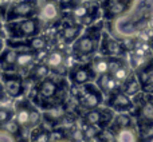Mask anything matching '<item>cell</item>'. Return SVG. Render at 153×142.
<instances>
[{"label":"cell","mask_w":153,"mask_h":142,"mask_svg":"<svg viewBox=\"0 0 153 142\" xmlns=\"http://www.w3.org/2000/svg\"><path fill=\"white\" fill-rule=\"evenodd\" d=\"M81 31H82L81 26H78V24H69V26H66L62 30V38L67 43H74L81 36Z\"/></svg>","instance_id":"obj_25"},{"label":"cell","mask_w":153,"mask_h":142,"mask_svg":"<svg viewBox=\"0 0 153 142\" xmlns=\"http://www.w3.org/2000/svg\"><path fill=\"white\" fill-rule=\"evenodd\" d=\"M27 46H28V48L31 51L38 53V51H42V50L46 48V46H47V40H46V38L38 35V36H34V38H31V39H28Z\"/></svg>","instance_id":"obj_28"},{"label":"cell","mask_w":153,"mask_h":142,"mask_svg":"<svg viewBox=\"0 0 153 142\" xmlns=\"http://www.w3.org/2000/svg\"><path fill=\"white\" fill-rule=\"evenodd\" d=\"M35 53L31 50L28 51H22L18 55V61H16L15 69L22 70V71H31L32 67L35 66Z\"/></svg>","instance_id":"obj_16"},{"label":"cell","mask_w":153,"mask_h":142,"mask_svg":"<svg viewBox=\"0 0 153 142\" xmlns=\"http://www.w3.org/2000/svg\"><path fill=\"white\" fill-rule=\"evenodd\" d=\"M137 78L141 82L144 91L153 92V63H149L146 66L141 67L137 74Z\"/></svg>","instance_id":"obj_15"},{"label":"cell","mask_w":153,"mask_h":142,"mask_svg":"<svg viewBox=\"0 0 153 142\" xmlns=\"http://www.w3.org/2000/svg\"><path fill=\"white\" fill-rule=\"evenodd\" d=\"M100 42H101V30L90 28L73 43V53L78 58L93 55L98 50Z\"/></svg>","instance_id":"obj_3"},{"label":"cell","mask_w":153,"mask_h":142,"mask_svg":"<svg viewBox=\"0 0 153 142\" xmlns=\"http://www.w3.org/2000/svg\"><path fill=\"white\" fill-rule=\"evenodd\" d=\"M109 56L105 55H100L93 58L91 63H90V67H91L93 72L95 74V76H101L105 75V74H109Z\"/></svg>","instance_id":"obj_18"},{"label":"cell","mask_w":153,"mask_h":142,"mask_svg":"<svg viewBox=\"0 0 153 142\" xmlns=\"http://www.w3.org/2000/svg\"><path fill=\"white\" fill-rule=\"evenodd\" d=\"M3 89L10 98H19L24 92V82L19 74H7L4 71L1 75Z\"/></svg>","instance_id":"obj_6"},{"label":"cell","mask_w":153,"mask_h":142,"mask_svg":"<svg viewBox=\"0 0 153 142\" xmlns=\"http://www.w3.org/2000/svg\"><path fill=\"white\" fill-rule=\"evenodd\" d=\"M138 118L148 125L153 124V101L145 99L138 106Z\"/></svg>","instance_id":"obj_20"},{"label":"cell","mask_w":153,"mask_h":142,"mask_svg":"<svg viewBox=\"0 0 153 142\" xmlns=\"http://www.w3.org/2000/svg\"><path fill=\"white\" fill-rule=\"evenodd\" d=\"M31 142H51V133L45 127H35L31 133Z\"/></svg>","instance_id":"obj_27"},{"label":"cell","mask_w":153,"mask_h":142,"mask_svg":"<svg viewBox=\"0 0 153 142\" xmlns=\"http://www.w3.org/2000/svg\"><path fill=\"white\" fill-rule=\"evenodd\" d=\"M36 11V3L34 0H23L16 3L8 11V21H15L16 19H30Z\"/></svg>","instance_id":"obj_8"},{"label":"cell","mask_w":153,"mask_h":142,"mask_svg":"<svg viewBox=\"0 0 153 142\" xmlns=\"http://www.w3.org/2000/svg\"><path fill=\"white\" fill-rule=\"evenodd\" d=\"M50 71H51V69L46 63H36L32 67V70L30 71V78L36 82H42L48 78Z\"/></svg>","instance_id":"obj_24"},{"label":"cell","mask_w":153,"mask_h":142,"mask_svg":"<svg viewBox=\"0 0 153 142\" xmlns=\"http://www.w3.org/2000/svg\"><path fill=\"white\" fill-rule=\"evenodd\" d=\"M97 86L100 87V90L103 94H113V92L118 91V87L121 84L110 75V74H105V75H101L97 78Z\"/></svg>","instance_id":"obj_14"},{"label":"cell","mask_w":153,"mask_h":142,"mask_svg":"<svg viewBox=\"0 0 153 142\" xmlns=\"http://www.w3.org/2000/svg\"><path fill=\"white\" fill-rule=\"evenodd\" d=\"M153 19V0H134L132 7L114 20L113 32L116 36L129 39L143 34Z\"/></svg>","instance_id":"obj_1"},{"label":"cell","mask_w":153,"mask_h":142,"mask_svg":"<svg viewBox=\"0 0 153 142\" xmlns=\"http://www.w3.org/2000/svg\"><path fill=\"white\" fill-rule=\"evenodd\" d=\"M132 126V121H130V117L126 115V114H118V115L114 117L113 122H111L110 127L109 129L111 130V132H118V130L124 129V127H129Z\"/></svg>","instance_id":"obj_26"},{"label":"cell","mask_w":153,"mask_h":142,"mask_svg":"<svg viewBox=\"0 0 153 142\" xmlns=\"http://www.w3.org/2000/svg\"><path fill=\"white\" fill-rule=\"evenodd\" d=\"M74 95L79 106L87 110L97 109L103 102V92L94 83H87L83 86H74Z\"/></svg>","instance_id":"obj_2"},{"label":"cell","mask_w":153,"mask_h":142,"mask_svg":"<svg viewBox=\"0 0 153 142\" xmlns=\"http://www.w3.org/2000/svg\"><path fill=\"white\" fill-rule=\"evenodd\" d=\"M66 51L61 50V48H54L53 51H50L46 58L45 63L50 67L51 70H59L62 67H65L66 63Z\"/></svg>","instance_id":"obj_13"},{"label":"cell","mask_w":153,"mask_h":142,"mask_svg":"<svg viewBox=\"0 0 153 142\" xmlns=\"http://www.w3.org/2000/svg\"><path fill=\"white\" fill-rule=\"evenodd\" d=\"M35 111L34 106L30 105L28 101H22L16 105L15 119L22 126V129H31V119Z\"/></svg>","instance_id":"obj_10"},{"label":"cell","mask_w":153,"mask_h":142,"mask_svg":"<svg viewBox=\"0 0 153 142\" xmlns=\"http://www.w3.org/2000/svg\"><path fill=\"white\" fill-rule=\"evenodd\" d=\"M36 94L42 101H45V102H53L56 106L58 103L54 102V98H56L59 94V84L50 78L45 79L42 82H38Z\"/></svg>","instance_id":"obj_9"},{"label":"cell","mask_w":153,"mask_h":142,"mask_svg":"<svg viewBox=\"0 0 153 142\" xmlns=\"http://www.w3.org/2000/svg\"><path fill=\"white\" fill-rule=\"evenodd\" d=\"M59 142H69V141H67V140H65V141H59Z\"/></svg>","instance_id":"obj_34"},{"label":"cell","mask_w":153,"mask_h":142,"mask_svg":"<svg viewBox=\"0 0 153 142\" xmlns=\"http://www.w3.org/2000/svg\"><path fill=\"white\" fill-rule=\"evenodd\" d=\"M141 89H143V86H141V82L138 81V78L134 75H130V78L125 83H122L121 91H124L129 97H134V95H137L140 92Z\"/></svg>","instance_id":"obj_22"},{"label":"cell","mask_w":153,"mask_h":142,"mask_svg":"<svg viewBox=\"0 0 153 142\" xmlns=\"http://www.w3.org/2000/svg\"><path fill=\"white\" fill-rule=\"evenodd\" d=\"M12 118H15V114H13L12 109H8V107L0 109V121H1V125H4L5 122H8Z\"/></svg>","instance_id":"obj_30"},{"label":"cell","mask_w":153,"mask_h":142,"mask_svg":"<svg viewBox=\"0 0 153 142\" xmlns=\"http://www.w3.org/2000/svg\"><path fill=\"white\" fill-rule=\"evenodd\" d=\"M0 142H16V141H15L13 135L8 134L7 132L1 130V132H0Z\"/></svg>","instance_id":"obj_32"},{"label":"cell","mask_w":153,"mask_h":142,"mask_svg":"<svg viewBox=\"0 0 153 142\" xmlns=\"http://www.w3.org/2000/svg\"><path fill=\"white\" fill-rule=\"evenodd\" d=\"M116 140L117 142H140L138 141V134L133 126L124 127V129L116 132Z\"/></svg>","instance_id":"obj_23"},{"label":"cell","mask_w":153,"mask_h":142,"mask_svg":"<svg viewBox=\"0 0 153 142\" xmlns=\"http://www.w3.org/2000/svg\"><path fill=\"white\" fill-rule=\"evenodd\" d=\"M73 15H74V18L79 19L81 21H83L85 19L87 18V15H89V11H87V8L83 7V5H78V7L74 8V11H73Z\"/></svg>","instance_id":"obj_31"},{"label":"cell","mask_w":153,"mask_h":142,"mask_svg":"<svg viewBox=\"0 0 153 142\" xmlns=\"http://www.w3.org/2000/svg\"><path fill=\"white\" fill-rule=\"evenodd\" d=\"M108 105H109V107L113 109V110L121 111L122 113V111L130 110V109L134 106V103H133V99L129 97V95H126L124 91L118 90V91H116V92L109 95Z\"/></svg>","instance_id":"obj_12"},{"label":"cell","mask_w":153,"mask_h":142,"mask_svg":"<svg viewBox=\"0 0 153 142\" xmlns=\"http://www.w3.org/2000/svg\"><path fill=\"white\" fill-rule=\"evenodd\" d=\"M109 74L118 82L120 84L125 83L130 78L129 67L121 58H109Z\"/></svg>","instance_id":"obj_11"},{"label":"cell","mask_w":153,"mask_h":142,"mask_svg":"<svg viewBox=\"0 0 153 142\" xmlns=\"http://www.w3.org/2000/svg\"><path fill=\"white\" fill-rule=\"evenodd\" d=\"M20 129H22V126L18 124V121H16L15 118L10 119V121H8V122H5V124L1 126V130H4V132H7L8 134L13 135V137L19 134V132H20Z\"/></svg>","instance_id":"obj_29"},{"label":"cell","mask_w":153,"mask_h":142,"mask_svg":"<svg viewBox=\"0 0 153 142\" xmlns=\"http://www.w3.org/2000/svg\"><path fill=\"white\" fill-rule=\"evenodd\" d=\"M148 28H152V30H153V19H152L151 21H149V26H148Z\"/></svg>","instance_id":"obj_33"},{"label":"cell","mask_w":153,"mask_h":142,"mask_svg":"<svg viewBox=\"0 0 153 142\" xmlns=\"http://www.w3.org/2000/svg\"><path fill=\"white\" fill-rule=\"evenodd\" d=\"M58 16H59V8L56 5V3L54 1H47L39 11V18L42 21L51 23V21L56 20Z\"/></svg>","instance_id":"obj_17"},{"label":"cell","mask_w":153,"mask_h":142,"mask_svg":"<svg viewBox=\"0 0 153 142\" xmlns=\"http://www.w3.org/2000/svg\"><path fill=\"white\" fill-rule=\"evenodd\" d=\"M106 15H109L110 18H120L121 15H124L126 12V4L122 0H109L108 7H106Z\"/></svg>","instance_id":"obj_21"},{"label":"cell","mask_w":153,"mask_h":142,"mask_svg":"<svg viewBox=\"0 0 153 142\" xmlns=\"http://www.w3.org/2000/svg\"><path fill=\"white\" fill-rule=\"evenodd\" d=\"M69 78L74 86H83L93 83V79L97 76L93 72L90 64H74L69 71Z\"/></svg>","instance_id":"obj_7"},{"label":"cell","mask_w":153,"mask_h":142,"mask_svg":"<svg viewBox=\"0 0 153 142\" xmlns=\"http://www.w3.org/2000/svg\"><path fill=\"white\" fill-rule=\"evenodd\" d=\"M18 55L19 53L13 48H4L1 51V64H3V70H12L16 66V61H18Z\"/></svg>","instance_id":"obj_19"},{"label":"cell","mask_w":153,"mask_h":142,"mask_svg":"<svg viewBox=\"0 0 153 142\" xmlns=\"http://www.w3.org/2000/svg\"><path fill=\"white\" fill-rule=\"evenodd\" d=\"M11 36L22 39V38H34L38 36L40 31V26L35 19H22L19 21H10L7 26Z\"/></svg>","instance_id":"obj_4"},{"label":"cell","mask_w":153,"mask_h":142,"mask_svg":"<svg viewBox=\"0 0 153 142\" xmlns=\"http://www.w3.org/2000/svg\"><path fill=\"white\" fill-rule=\"evenodd\" d=\"M114 119V113L110 107L109 109H93V110H87L85 114V122L86 125L98 127V129H103V127L111 125Z\"/></svg>","instance_id":"obj_5"}]
</instances>
